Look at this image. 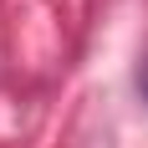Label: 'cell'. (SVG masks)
<instances>
[{
	"label": "cell",
	"instance_id": "obj_1",
	"mask_svg": "<svg viewBox=\"0 0 148 148\" xmlns=\"http://www.w3.org/2000/svg\"><path fill=\"white\" fill-rule=\"evenodd\" d=\"M143 92H148V77H143Z\"/></svg>",
	"mask_w": 148,
	"mask_h": 148
}]
</instances>
